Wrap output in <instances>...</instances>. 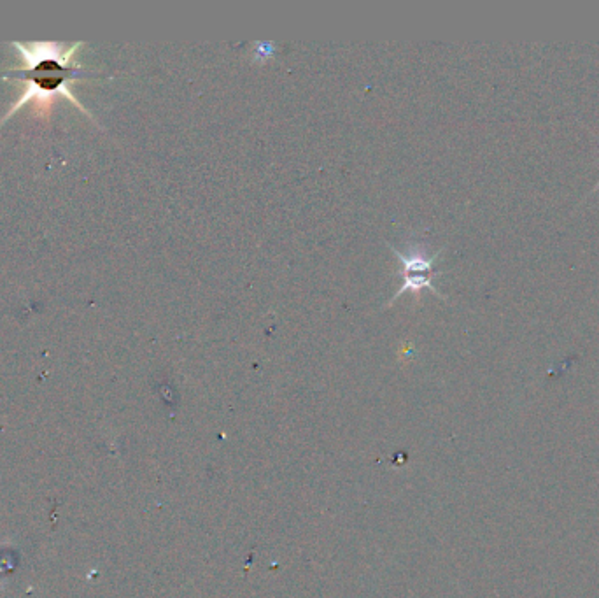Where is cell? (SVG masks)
Listing matches in <instances>:
<instances>
[{
    "label": "cell",
    "instance_id": "3957f363",
    "mask_svg": "<svg viewBox=\"0 0 599 598\" xmlns=\"http://www.w3.org/2000/svg\"><path fill=\"white\" fill-rule=\"evenodd\" d=\"M442 272H433V274H416V276H403L402 278V286L396 290L395 295H393V299L389 300L388 306H393L396 300L403 297L405 293L410 292L416 295L417 299H419V293L423 292V290H431V292L435 293L437 297H442L445 299L442 293L438 292L435 285H433V281L440 276Z\"/></svg>",
    "mask_w": 599,
    "mask_h": 598
},
{
    "label": "cell",
    "instance_id": "6da1fadb",
    "mask_svg": "<svg viewBox=\"0 0 599 598\" xmlns=\"http://www.w3.org/2000/svg\"><path fill=\"white\" fill-rule=\"evenodd\" d=\"M11 48L20 53L22 64L13 71L6 72L2 78L22 81L23 93L0 123L8 122L13 114L30 102H36L41 111H46L57 97L71 100L86 116L93 118L92 113L76 99L71 90L74 79L90 74L76 64V53L83 48V43L62 46L48 41L32 44L13 41Z\"/></svg>",
    "mask_w": 599,
    "mask_h": 598
},
{
    "label": "cell",
    "instance_id": "5b68a950",
    "mask_svg": "<svg viewBox=\"0 0 599 598\" xmlns=\"http://www.w3.org/2000/svg\"><path fill=\"white\" fill-rule=\"evenodd\" d=\"M598 188H599V183H598V185H596V188H594V190H598Z\"/></svg>",
    "mask_w": 599,
    "mask_h": 598
},
{
    "label": "cell",
    "instance_id": "7a4b0ae2",
    "mask_svg": "<svg viewBox=\"0 0 599 598\" xmlns=\"http://www.w3.org/2000/svg\"><path fill=\"white\" fill-rule=\"evenodd\" d=\"M395 257L400 260L402 264V271L398 272L400 276H416V274H433L435 271V265L438 260L442 258L445 248L442 250L431 253L430 246L417 239L416 234H412L409 241L405 243L403 248H395V246H389Z\"/></svg>",
    "mask_w": 599,
    "mask_h": 598
},
{
    "label": "cell",
    "instance_id": "277c9868",
    "mask_svg": "<svg viewBox=\"0 0 599 598\" xmlns=\"http://www.w3.org/2000/svg\"><path fill=\"white\" fill-rule=\"evenodd\" d=\"M275 51H277V44L270 43V41L254 43L253 62H256V64H263V62H267L270 58L275 57Z\"/></svg>",
    "mask_w": 599,
    "mask_h": 598
}]
</instances>
